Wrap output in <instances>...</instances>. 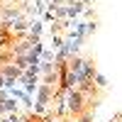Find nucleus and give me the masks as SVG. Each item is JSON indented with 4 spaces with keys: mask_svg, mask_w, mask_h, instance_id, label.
Instances as JSON below:
<instances>
[{
    "mask_svg": "<svg viewBox=\"0 0 122 122\" xmlns=\"http://www.w3.org/2000/svg\"><path fill=\"white\" fill-rule=\"evenodd\" d=\"M64 103H66V110H68V115L71 117H76V115H81L83 110L88 107V103L90 100L81 93L78 88H68L66 93H64Z\"/></svg>",
    "mask_w": 122,
    "mask_h": 122,
    "instance_id": "obj_1",
    "label": "nucleus"
},
{
    "mask_svg": "<svg viewBox=\"0 0 122 122\" xmlns=\"http://www.w3.org/2000/svg\"><path fill=\"white\" fill-rule=\"evenodd\" d=\"M78 3H86V5H88V3H90V0H78Z\"/></svg>",
    "mask_w": 122,
    "mask_h": 122,
    "instance_id": "obj_12",
    "label": "nucleus"
},
{
    "mask_svg": "<svg viewBox=\"0 0 122 122\" xmlns=\"http://www.w3.org/2000/svg\"><path fill=\"white\" fill-rule=\"evenodd\" d=\"M20 105H17V98H5L3 100V115H10V112H17Z\"/></svg>",
    "mask_w": 122,
    "mask_h": 122,
    "instance_id": "obj_6",
    "label": "nucleus"
},
{
    "mask_svg": "<svg viewBox=\"0 0 122 122\" xmlns=\"http://www.w3.org/2000/svg\"><path fill=\"white\" fill-rule=\"evenodd\" d=\"M61 46H64V37H61V34H51V49L59 51Z\"/></svg>",
    "mask_w": 122,
    "mask_h": 122,
    "instance_id": "obj_8",
    "label": "nucleus"
},
{
    "mask_svg": "<svg viewBox=\"0 0 122 122\" xmlns=\"http://www.w3.org/2000/svg\"><path fill=\"white\" fill-rule=\"evenodd\" d=\"M95 32H98V22H95V20H88V22H86V37L95 34Z\"/></svg>",
    "mask_w": 122,
    "mask_h": 122,
    "instance_id": "obj_9",
    "label": "nucleus"
},
{
    "mask_svg": "<svg viewBox=\"0 0 122 122\" xmlns=\"http://www.w3.org/2000/svg\"><path fill=\"white\" fill-rule=\"evenodd\" d=\"M93 86H95L98 90H105L110 83H107V78H105L103 73H100V71H95V76H93Z\"/></svg>",
    "mask_w": 122,
    "mask_h": 122,
    "instance_id": "obj_7",
    "label": "nucleus"
},
{
    "mask_svg": "<svg viewBox=\"0 0 122 122\" xmlns=\"http://www.w3.org/2000/svg\"><path fill=\"white\" fill-rule=\"evenodd\" d=\"M86 3H78V0H73V3H71V5H66V17L68 20H76L81 12H86Z\"/></svg>",
    "mask_w": 122,
    "mask_h": 122,
    "instance_id": "obj_4",
    "label": "nucleus"
},
{
    "mask_svg": "<svg viewBox=\"0 0 122 122\" xmlns=\"http://www.w3.org/2000/svg\"><path fill=\"white\" fill-rule=\"evenodd\" d=\"M54 95H56V88L54 86H49V83H39L37 86V103L39 105L49 107V103L54 100Z\"/></svg>",
    "mask_w": 122,
    "mask_h": 122,
    "instance_id": "obj_3",
    "label": "nucleus"
},
{
    "mask_svg": "<svg viewBox=\"0 0 122 122\" xmlns=\"http://www.w3.org/2000/svg\"><path fill=\"white\" fill-rule=\"evenodd\" d=\"M20 17H25V12L20 7H12V5H5L3 10H0V25H5L7 29H10V25L15 22V20H20Z\"/></svg>",
    "mask_w": 122,
    "mask_h": 122,
    "instance_id": "obj_2",
    "label": "nucleus"
},
{
    "mask_svg": "<svg viewBox=\"0 0 122 122\" xmlns=\"http://www.w3.org/2000/svg\"><path fill=\"white\" fill-rule=\"evenodd\" d=\"M76 122H93V112H90V110H83L81 115H76Z\"/></svg>",
    "mask_w": 122,
    "mask_h": 122,
    "instance_id": "obj_10",
    "label": "nucleus"
},
{
    "mask_svg": "<svg viewBox=\"0 0 122 122\" xmlns=\"http://www.w3.org/2000/svg\"><path fill=\"white\" fill-rule=\"evenodd\" d=\"M0 73H3L5 78H20V76H22V71H20L15 64H5V66H0Z\"/></svg>",
    "mask_w": 122,
    "mask_h": 122,
    "instance_id": "obj_5",
    "label": "nucleus"
},
{
    "mask_svg": "<svg viewBox=\"0 0 122 122\" xmlns=\"http://www.w3.org/2000/svg\"><path fill=\"white\" fill-rule=\"evenodd\" d=\"M39 59H42V61H54V51H51V49H49V51L44 49V51L39 54Z\"/></svg>",
    "mask_w": 122,
    "mask_h": 122,
    "instance_id": "obj_11",
    "label": "nucleus"
}]
</instances>
